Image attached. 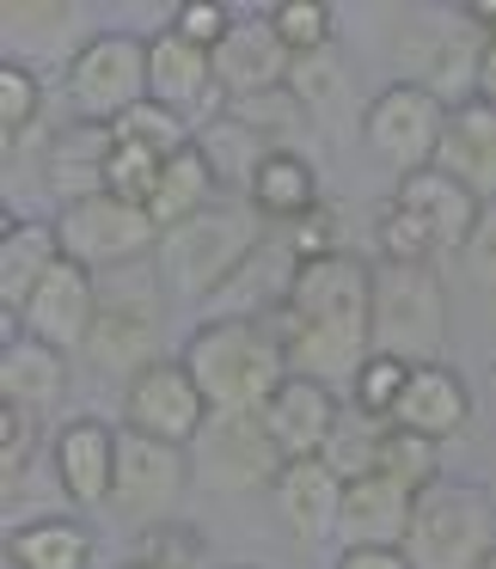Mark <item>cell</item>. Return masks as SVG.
<instances>
[{
	"mask_svg": "<svg viewBox=\"0 0 496 569\" xmlns=\"http://www.w3.org/2000/svg\"><path fill=\"white\" fill-rule=\"evenodd\" d=\"M276 337L295 373L325 386L356 380L374 356V263H361L356 251L307 258L288 288V307L276 312Z\"/></svg>",
	"mask_w": 496,
	"mask_h": 569,
	"instance_id": "cell-1",
	"label": "cell"
},
{
	"mask_svg": "<svg viewBox=\"0 0 496 569\" xmlns=\"http://www.w3.org/2000/svg\"><path fill=\"white\" fill-rule=\"evenodd\" d=\"M178 361L202 386L209 410H264L276 386L295 373L276 325L264 319H202L190 343L178 349Z\"/></svg>",
	"mask_w": 496,
	"mask_h": 569,
	"instance_id": "cell-2",
	"label": "cell"
},
{
	"mask_svg": "<svg viewBox=\"0 0 496 569\" xmlns=\"http://www.w3.org/2000/svg\"><path fill=\"white\" fill-rule=\"evenodd\" d=\"M264 239H270V221H264L246 197H215L197 221L160 233L153 263H160V282L172 288V295L215 300L251 263V251H258Z\"/></svg>",
	"mask_w": 496,
	"mask_h": 569,
	"instance_id": "cell-3",
	"label": "cell"
},
{
	"mask_svg": "<svg viewBox=\"0 0 496 569\" xmlns=\"http://www.w3.org/2000/svg\"><path fill=\"white\" fill-rule=\"evenodd\" d=\"M496 551V502L484 483L466 478H435L417 490L405 532L410 569H478Z\"/></svg>",
	"mask_w": 496,
	"mask_h": 569,
	"instance_id": "cell-4",
	"label": "cell"
},
{
	"mask_svg": "<svg viewBox=\"0 0 496 569\" xmlns=\"http://www.w3.org/2000/svg\"><path fill=\"white\" fill-rule=\"evenodd\" d=\"M447 349V288L435 263H374V356L429 368Z\"/></svg>",
	"mask_w": 496,
	"mask_h": 569,
	"instance_id": "cell-5",
	"label": "cell"
},
{
	"mask_svg": "<svg viewBox=\"0 0 496 569\" xmlns=\"http://www.w3.org/2000/svg\"><path fill=\"white\" fill-rule=\"evenodd\" d=\"M484 31L466 13H398L393 26V62L405 68L410 87L435 92V99L454 111L472 99L484 68Z\"/></svg>",
	"mask_w": 496,
	"mask_h": 569,
	"instance_id": "cell-6",
	"label": "cell"
},
{
	"mask_svg": "<svg viewBox=\"0 0 496 569\" xmlns=\"http://www.w3.org/2000/svg\"><path fill=\"white\" fill-rule=\"evenodd\" d=\"M62 87H68L75 117L111 129L117 117L148 104V43L129 38V31H99V38H87L68 56Z\"/></svg>",
	"mask_w": 496,
	"mask_h": 569,
	"instance_id": "cell-7",
	"label": "cell"
},
{
	"mask_svg": "<svg viewBox=\"0 0 496 569\" xmlns=\"http://www.w3.org/2000/svg\"><path fill=\"white\" fill-rule=\"evenodd\" d=\"M442 136H447V104L435 92L410 87V80H393L368 99L361 111V141L380 166H393L398 178L423 172V166L442 160Z\"/></svg>",
	"mask_w": 496,
	"mask_h": 569,
	"instance_id": "cell-8",
	"label": "cell"
},
{
	"mask_svg": "<svg viewBox=\"0 0 496 569\" xmlns=\"http://www.w3.org/2000/svg\"><path fill=\"white\" fill-rule=\"evenodd\" d=\"M56 239H62V258L80 270H123V263L160 251V227L148 209L117 197H80L56 209Z\"/></svg>",
	"mask_w": 496,
	"mask_h": 569,
	"instance_id": "cell-9",
	"label": "cell"
},
{
	"mask_svg": "<svg viewBox=\"0 0 496 569\" xmlns=\"http://www.w3.org/2000/svg\"><path fill=\"white\" fill-rule=\"evenodd\" d=\"M190 466L202 471L209 490L246 496V490H264V483L282 478L288 459H282V447L270 441V429H264V410H209Z\"/></svg>",
	"mask_w": 496,
	"mask_h": 569,
	"instance_id": "cell-10",
	"label": "cell"
},
{
	"mask_svg": "<svg viewBox=\"0 0 496 569\" xmlns=\"http://www.w3.org/2000/svg\"><path fill=\"white\" fill-rule=\"evenodd\" d=\"M190 483V447L153 441V435L117 429V490L111 508L136 527H160V520H178V502H185Z\"/></svg>",
	"mask_w": 496,
	"mask_h": 569,
	"instance_id": "cell-11",
	"label": "cell"
},
{
	"mask_svg": "<svg viewBox=\"0 0 496 569\" xmlns=\"http://www.w3.org/2000/svg\"><path fill=\"white\" fill-rule=\"evenodd\" d=\"M202 422H209V398H202V386L190 380V368L178 356L153 361L148 373H136L123 386V429L172 447H197Z\"/></svg>",
	"mask_w": 496,
	"mask_h": 569,
	"instance_id": "cell-12",
	"label": "cell"
},
{
	"mask_svg": "<svg viewBox=\"0 0 496 569\" xmlns=\"http://www.w3.org/2000/svg\"><path fill=\"white\" fill-rule=\"evenodd\" d=\"M105 300L99 288H92V270H80V263H56L50 276H43V288L26 300V312H19V331L38 337V343L62 349V356H80L92 337V325H99Z\"/></svg>",
	"mask_w": 496,
	"mask_h": 569,
	"instance_id": "cell-13",
	"label": "cell"
},
{
	"mask_svg": "<svg viewBox=\"0 0 496 569\" xmlns=\"http://www.w3.org/2000/svg\"><path fill=\"white\" fill-rule=\"evenodd\" d=\"M288 74H295V56L282 50V38L270 31V19L239 13L234 31L221 38V50H215V92H221L227 104H239V99H258V92L288 87Z\"/></svg>",
	"mask_w": 496,
	"mask_h": 569,
	"instance_id": "cell-14",
	"label": "cell"
},
{
	"mask_svg": "<svg viewBox=\"0 0 496 569\" xmlns=\"http://www.w3.org/2000/svg\"><path fill=\"white\" fill-rule=\"evenodd\" d=\"M337 422H344V398H337V386L313 380V373H288L264 405V429L282 447V459H319Z\"/></svg>",
	"mask_w": 496,
	"mask_h": 569,
	"instance_id": "cell-15",
	"label": "cell"
},
{
	"mask_svg": "<svg viewBox=\"0 0 496 569\" xmlns=\"http://www.w3.org/2000/svg\"><path fill=\"white\" fill-rule=\"evenodd\" d=\"M56 483L75 508H105L117 490V429L105 417H75L56 429Z\"/></svg>",
	"mask_w": 496,
	"mask_h": 569,
	"instance_id": "cell-16",
	"label": "cell"
},
{
	"mask_svg": "<svg viewBox=\"0 0 496 569\" xmlns=\"http://www.w3.org/2000/svg\"><path fill=\"white\" fill-rule=\"evenodd\" d=\"M80 356L92 361V373H105V380H136V373H148L153 361H166L160 349V319H153V300H111V307L99 312V325H92L87 349Z\"/></svg>",
	"mask_w": 496,
	"mask_h": 569,
	"instance_id": "cell-17",
	"label": "cell"
},
{
	"mask_svg": "<svg viewBox=\"0 0 496 569\" xmlns=\"http://www.w3.org/2000/svg\"><path fill=\"white\" fill-rule=\"evenodd\" d=\"M410 508H417V490H405L398 478H386V471L356 478L344 490V515H337L344 551H356V545H374V551H405Z\"/></svg>",
	"mask_w": 496,
	"mask_h": 569,
	"instance_id": "cell-18",
	"label": "cell"
},
{
	"mask_svg": "<svg viewBox=\"0 0 496 569\" xmlns=\"http://www.w3.org/2000/svg\"><path fill=\"white\" fill-rule=\"evenodd\" d=\"M344 490L349 483L337 478L325 459H288L282 478L270 483L276 496V515H282V527L295 532L300 545H319L337 532V515H344Z\"/></svg>",
	"mask_w": 496,
	"mask_h": 569,
	"instance_id": "cell-19",
	"label": "cell"
},
{
	"mask_svg": "<svg viewBox=\"0 0 496 569\" xmlns=\"http://www.w3.org/2000/svg\"><path fill=\"white\" fill-rule=\"evenodd\" d=\"M148 99L166 104V111H178V117H190L197 104H227L221 92H215V56L197 50V43H185L166 26L160 38H148Z\"/></svg>",
	"mask_w": 496,
	"mask_h": 569,
	"instance_id": "cell-20",
	"label": "cell"
},
{
	"mask_svg": "<svg viewBox=\"0 0 496 569\" xmlns=\"http://www.w3.org/2000/svg\"><path fill=\"white\" fill-rule=\"evenodd\" d=\"M442 172H454L478 202H496V104L484 92H472L466 104L447 111V136H442Z\"/></svg>",
	"mask_w": 496,
	"mask_h": 569,
	"instance_id": "cell-21",
	"label": "cell"
},
{
	"mask_svg": "<svg viewBox=\"0 0 496 569\" xmlns=\"http://www.w3.org/2000/svg\"><path fill=\"white\" fill-rule=\"evenodd\" d=\"M472 422V386L459 380L447 361H429V368H410V386L393 410V429H410L423 441L442 447L447 435H459Z\"/></svg>",
	"mask_w": 496,
	"mask_h": 569,
	"instance_id": "cell-22",
	"label": "cell"
},
{
	"mask_svg": "<svg viewBox=\"0 0 496 569\" xmlns=\"http://www.w3.org/2000/svg\"><path fill=\"white\" fill-rule=\"evenodd\" d=\"M393 202L410 209L417 221H429V233L442 239V251H466L472 227H478V214H484V202L472 197L454 172H442V166H423V172L398 178Z\"/></svg>",
	"mask_w": 496,
	"mask_h": 569,
	"instance_id": "cell-23",
	"label": "cell"
},
{
	"mask_svg": "<svg viewBox=\"0 0 496 569\" xmlns=\"http://www.w3.org/2000/svg\"><path fill=\"white\" fill-rule=\"evenodd\" d=\"M68 392V356L50 343H38V337H7V349H0V405H19L31 410V417H43V410H56Z\"/></svg>",
	"mask_w": 496,
	"mask_h": 569,
	"instance_id": "cell-24",
	"label": "cell"
},
{
	"mask_svg": "<svg viewBox=\"0 0 496 569\" xmlns=\"http://www.w3.org/2000/svg\"><path fill=\"white\" fill-rule=\"evenodd\" d=\"M62 263V239H56V221H7L0 233V307L26 312V300L43 288V276Z\"/></svg>",
	"mask_w": 496,
	"mask_h": 569,
	"instance_id": "cell-25",
	"label": "cell"
},
{
	"mask_svg": "<svg viewBox=\"0 0 496 569\" xmlns=\"http://www.w3.org/2000/svg\"><path fill=\"white\" fill-rule=\"evenodd\" d=\"M246 202H251V209H258L270 227L307 221V214H319V166H313L307 153H295V148H276L270 160L258 166Z\"/></svg>",
	"mask_w": 496,
	"mask_h": 569,
	"instance_id": "cell-26",
	"label": "cell"
},
{
	"mask_svg": "<svg viewBox=\"0 0 496 569\" xmlns=\"http://www.w3.org/2000/svg\"><path fill=\"white\" fill-rule=\"evenodd\" d=\"M13 569H92V532L80 515H43L7 532Z\"/></svg>",
	"mask_w": 496,
	"mask_h": 569,
	"instance_id": "cell-27",
	"label": "cell"
},
{
	"mask_svg": "<svg viewBox=\"0 0 496 569\" xmlns=\"http://www.w3.org/2000/svg\"><path fill=\"white\" fill-rule=\"evenodd\" d=\"M197 148H202V160H209L215 184H221L227 197H246V190H251V178H258V166L276 153L270 141H264L251 123H239L234 111L209 117V123L197 129Z\"/></svg>",
	"mask_w": 496,
	"mask_h": 569,
	"instance_id": "cell-28",
	"label": "cell"
},
{
	"mask_svg": "<svg viewBox=\"0 0 496 569\" xmlns=\"http://www.w3.org/2000/svg\"><path fill=\"white\" fill-rule=\"evenodd\" d=\"M105 153H111V129L75 117V123L56 136V148H50V190L62 202L99 197L105 190Z\"/></svg>",
	"mask_w": 496,
	"mask_h": 569,
	"instance_id": "cell-29",
	"label": "cell"
},
{
	"mask_svg": "<svg viewBox=\"0 0 496 569\" xmlns=\"http://www.w3.org/2000/svg\"><path fill=\"white\" fill-rule=\"evenodd\" d=\"M215 197H221V184H215L202 148L190 141L185 153H172V160H166L160 184H153V197H148V214H153V227H160V233H172V227L197 221V214L209 209Z\"/></svg>",
	"mask_w": 496,
	"mask_h": 569,
	"instance_id": "cell-30",
	"label": "cell"
},
{
	"mask_svg": "<svg viewBox=\"0 0 496 569\" xmlns=\"http://www.w3.org/2000/svg\"><path fill=\"white\" fill-rule=\"evenodd\" d=\"M380 435H386V422H368L361 410H344V422H337V435L325 441V466L337 471L344 483H356V478H374L380 471Z\"/></svg>",
	"mask_w": 496,
	"mask_h": 569,
	"instance_id": "cell-31",
	"label": "cell"
},
{
	"mask_svg": "<svg viewBox=\"0 0 496 569\" xmlns=\"http://www.w3.org/2000/svg\"><path fill=\"white\" fill-rule=\"evenodd\" d=\"M264 19H270V31L282 38V50L295 62L325 56V43H331V7L325 0H276V7H264Z\"/></svg>",
	"mask_w": 496,
	"mask_h": 569,
	"instance_id": "cell-32",
	"label": "cell"
},
{
	"mask_svg": "<svg viewBox=\"0 0 496 569\" xmlns=\"http://www.w3.org/2000/svg\"><path fill=\"white\" fill-rule=\"evenodd\" d=\"M380 471H386V478H398L405 490H429V483L442 478V459H435V441H423V435L393 429V422H386V435H380Z\"/></svg>",
	"mask_w": 496,
	"mask_h": 569,
	"instance_id": "cell-33",
	"label": "cell"
},
{
	"mask_svg": "<svg viewBox=\"0 0 496 569\" xmlns=\"http://www.w3.org/2000/svg\"><path fill=\"white\" fill-rule=\"evenodd\" d=\"M349 386H356V410H361V417H368V422H393L398 398H405V386H410V361L368 356Z\"/></svg>",
	"mask_w": 496,
	"mask_h": 569,
	"instance_id": "cell-34",
	"label": "cell"
},
{
	"mask_svg": "<svg viewBox=\"0 0 496 569\" xmlns=\"http://www.w3.org/2000/svg\"><path fill=\"white\" fill-rule=\"evenodd\" d=\"M227 111L239 117V123H251L270 148H288V136H295L300 123H307V104H300L295 87H276V92H258V99H239L227 104Z\"/></svg>",
	"mask_w": 496,
	"mask_h": 569,
	"instance_id": "cell-35",
	"label": "cell"
},
{
	"mask_svg": "<svg viewBox=\"0 0 496 569\" xmlns=\"http://www.w3.org/2000/svg\"><path fill=\"white\" fill-rule=\"evenodd\" d=\"M447 258L442 239L429 233V221H417L410 209H398V202H386L380 214V263H435Z\"/></svg>",
	"mask_w": 496,
	"mask_h": 569,
	"instance_id": "cell-36",
	"label": "cell"
},
{
	"mask_svg": "<svg viewBox=\"0 0 496 569\" xmlns=\"http://www.w3.org/2000/svg\"><path fill=\"white\" fill-rule=\"evenodd\" d=\"M38 111H43L38 74H31L19 56H7V62H0V129H7V141L26 136V129L38 123Z\"/></svg>",
	"mask_w": 496,
	"mask_h": 569,
	"instance_id": "cell-37",
	"label": "cell"
},
{
	"mask_svg": "<svg viewBox=\"0 0 496 569\" xmlns=\"http://www.w3.org/2000/svg\"><path fill=\"white\" fill-rule=\"evenodd\" d=\"M202 557V539L190 527H178V520H160V527H141V551L136 563L148 569H197Z\"/></svg>",
	"mask_w": 496,
	"mask_h": 569,
	"instance_id": "cell-38",
	"label": "cell"
},
{
	"mask_svg": "<svg viewBox=\"0 0 496 569\" xmlns=\"http://www.w3.org/2000/svg\"><path fill=\"white\" fill-rule=\"evenodd\" d=\"M234 19H239V13H234V7H221V0H185V7L166 19V26H172L185 43H197V50L215 56V50H221V38L234 31Z\"/></svg>",
	"mask_w": 496,
	"mask_h": 569,
	"instance_id": "cell-39",
	"label": "cell"
},
{
	"mask_svg": "<svg viewBox=\"0 0 496 569\" xmlns=\"http://www.w3.org/2000/svg\"><path fill=\"white\" fill-rule=\"evenodd\" d=\"M31 447H38V417L19 405H0V471H7V490L26 478Z\"/></svg>",
	"mask_w": 496,
	"mask_h": 569,
	"instance_id": "cell-40",
	"label": "cell"
},
{
	"mask_svg": "<svg viewBox=\"0 0 496 569\" xmlns=\"http://www.w3.org/2000/svg\"><path fill=\"white\" fill-rule=\"evenodd\" d=\"M459 258H466L472 288L496 300V202H484V214H478V227H472V239H466Z\"/></svg>",
	"mask_w": 496,
	"mask_h": 569,
	"instance_id": "cell-41",
	"label": "cell"
},
{
	"mask_svg": "<svg viewBox=\"0 0 496 569\" xmlns=\"http://www.w3.org/2000/svg\"><path fill=\"white\" fill-rule=\"evenodd\" d=\"M337 569H410L405 551H374V545H356V551L337 557Z\"/></svg>",
	"mask_w": 496,
	"mask_h": 569,
	"instance_id": "cell-42",
	"label": "cell"
},
{
	"mask_svg": "<svg viewBox=\"0 0 496 569\" xmlns=\"http://www.w3.org/2000/svg\"><path fill=\"white\" fill-rule=\"evenodd\" d=\"M478 92H484V99H490V104H496V38H490V43H484V68H478Z\"/></svg>",
	"mask_w": 496,
	"mask_h": 569,
	"instance_id": "cell-43",
	"label": "cell"
},
{
	"mask_svg": "<svg viewBox=\"0 0 496 569\" xmlns=\"http://www.w3.org/2000/svg\"><path fill=\"white\" fill-rule=\"evenodd\" d=\"M478 569H496V551H490V557H484V563H478Z\"/></svg>",
	"mask_w": 496,
	"mask_h": 569,
	"instance_id": "cell-44",
	"label": "cell"
},
{
	"mask_svg": "<svg viewBox=\"0 0 496 569\" xmlns=\"http://www.w3.org/2000/svg\"><path fill=\"white\" fill-rule=\"evenodd\" d=\"M123 569H148V563H123Z\"/></svg>",
	"mask_w": 496,
	"mask_h": 569,
	"instance_id": "cell-45",
	"label": "cell"
},
{
	"mask_svg": "<svg viewBox=\"0 0 496 569\" xmlns=\"http://www.w3.org/2000/svg\"><path fill=\"white\" fill-rule=\"evenodd\" d=\"M7 569H13V563H7Z\"/></svg>",
	"mask_w": 496,
	"mask_h": 569,
	"instance_id": "cell-46",
	"label": "cell"
}]
</instances>
